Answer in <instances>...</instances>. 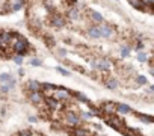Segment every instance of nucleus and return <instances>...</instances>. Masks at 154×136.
<instances>
[{
    "instance_id": "f257e3e1",
    "label": "nucleus",
    "mask_w": 154,
    "mask_h": 136,
    "mask_svg": "<svg viewBox=\"0 0 154 136\" xmlns=\"http://www.w3.org/2000/svg\"><path fill=\"white\" fill-rule=\"evenodd\" d=\"M91 65H92V68H95V70H103V71H109V70L112 68V63H110V61H109V59H106V58L95 59V61H92V62H91Z\"/></svg>"
},
{
    "instance_id": "f03ea898",
    "label": "nucleus",
    "mask_w": 154,
    "mask_h": 136,
    "mask_svg": "<svg viewBox=\"0 0 154 136\" xmlns=\"http://www.w3.org/2000/svg\"><path fill=\"white\" fill-rule=\"evenodd\" d=\"M12 47L15 50V53H18V56H21V54H24L27 51V49H29V44H27V41L23 38V36H20L14 44H12Z\"/></svg>"
},
{
    "instance_id": "7ed1b4c3",
    "label": "nucleus",
    "mask_w": 154,
    "mask_h": 136,
    "mask_svg": "<svg viewBox=\"0 0 154 136\" xmlns=\"http://www.w3.org/2000/svg\"><path fill=\"white\" fill-rule=\"evenodd\" d=\"M106 124L113 127L115 130H121V129H124V127H125L124 121L121 120V118H118V116H107L106 118Z\"/></svg>"
},
{
    "instance_id": "20e7f679",
    "label": "nucleus",
    "mask_w": 154,
    "mask_h": 136,
    "mask_svg": "<svg viewBox=\"0 0 154 136\" xmlns=\"http://www.w3.org/2000/svg\"><path fill=\"white\" fill-rule=\"evenodd\" d=\"M65 121H67L68 125H72V127H79L80 125V118L76 113H72V112L65 115Z\"/></svg>"
},
{
    "instance_id": "39448f33",
    "label": "nucleus",
    "mask_w": 154,
    "mask_h": 136,
    "mask_svg": "<svg viewBox=\"0 0 154 136\" xmlns=\"http://www.w3.org/2000/svg\"><path fill=\"white\" fill-rule=\"evenodd\" d=\"M98 32H100V38H110L112 33H113L112 27H110V26H107V24L98 26Z\"/></svg>"
},
{
    "instance_id": "423d86ee",
    "label": "nucleus",
    "mask_w": 154,
    "mask_h": 136,
    "mask_svg": "<svg viewBox=\"0 0 154 136\" xmlns=\"http://www.w3.org/2000/svg\"><path fill=\"white\" fill-rule=\"evenodd\" d=\"M53 98H56L58 101H60V100H63V101H67V100H70V92L65 89H56V91H53Z\"/></svg>"
},
{
    "instance_id": "0eeeda50",
    "label": "nucleus",
    "mask_w": 154,
    "mask_h": 136,
    "mask_svg": "<svg viewBox=\"0 0 154 136\" xmlns=\"http://www.w3.org/2000/svg\"><path fill=\"white\" fill-rule=\"evenodd\" d=\"M29 98H30V101H32L33 104H36V106H41V104L44 103V97H42V94H41V91H39V92H30Z\"/></svg>"
},
{
    "instance_id": "6e6552de",
    "label": "nucleus",
    "mask_w": 154,
    "mask_h": 136,
    "mask_svg": "<svg viewBox=\"0 0 154 136\" xmlns=\"http://www.w3.org/2000/svg\"><path fill=\"white\" fill-rule=\"evenodd\" d=\"M44 103L47 104L50 109H53V111H56V109L60 107V101H58V100L53 98V97H45L44 98Z\"/></svg>"
},
{
    "instance_id": "1a4fd4ad",
    "label": "nucleus",
    "mask_w": 154,
    "mask_h": 136,
    "mask_svg": "<svg viewBox=\"0 0 154 136\" xmlns=\"http://www.w3.org/2000/svg\"><path fill=\"white\" fill-rule=\"evenodd\" d=\"M70 133L71 136H92L88 129H82V127H74Z\"/></svg>"
},
{
    "instance_id": "9d476101",
    "label": "nucleus",
    "mask_w": 154,
    "mask_h": 136,
    "mask_svg": "<svg viewBox=\"0 0 154 136\" xmlns=\"http://www.w3.org/2000/svg\"><path fill=\"white\" fill-rule=\"evenodd\" d=\"M101 109H103V112H106V113L110 115V113L116 112V104H115V103H110V101H107V103H103Z\"/></svg>"
},
{
    "instance_id": "9b49d317",
    "label": "nucleus",
    "mask_w": 154,
    "mask_h": 136,
    "mask_svg": "<svg viewBox=\"0 0 154 136\" xmlns=\"http://www.w3.org/2000/svg\"><path fill=\"white\" fill-rule=\"evenodd\" d=\"M27 88H29L30 92H39L41 91V83H38L36 80H30L29 83H27Z\"/></svg>"
},
{
    "instance_id": "f8f14e48",
    "label": "nucleus",
    "mask_w": 154,
    "mask_h": 136,
    "mask_svg": "<svg viewBox=\"0 0 154 136\" xmlns=\"http://www.w3.org/2000/svg\"><path fill=\"white\" fill-rule=\"evenodd\" d=\"M88 35L91 38H100V32H98V26H91L88 29Z\"/></svg>"
},
{
    "instance_id": "ddd939ff",
    "label": "nucleus",
    "mask_w": 154,
    "mask_h": 136,
    "mask_svg": "<svg viewBox=\"0 0 154 136\" xmlns=\"http://www.w3.org/2000/svg\"><path fill=\"white\" fill-rule=\"evenodd\" d=\"M116 112H120V113H130L133 111H131V107L127 106V104H116Z\"/></svg>"
},
{
    "instance_id": "4468645a",
    "label": "nucleus",
    "mask_w": 154,
    "mask_h": 136,
    "mask_svg": "<svg viewBox=\"0 0 154 136\" xmlns=\"http://www.w3.org/2000/svg\"><path fill=\"white\" fill-rule=\"evenodd\" d=\"M68 15H70V18H72V20H79L80 12H79L77 8H71L70 11H68Z\"/></svg>"
},
{
    "instance_id": "2eb2a0df",
    "label": "nucleus",
    "mask_w": 154,
    "mask_h": 136,
    "mask_svg": "<svg viewBox=\"0 0 154 136\" xmlns=\"http://www.w3.org/2000/svg\"><path fill=\"white\" fill-rule=\"evenodd\" d=\"M104 83H106L107 88H110V89H116L118 88V80H115V79H107Z\"/></svg>"
},
{
    "instance_id": "dca6fc26",
    "label": "nucleus",
    "mask_w": 154,
    "mask_h": 136,
    "mask_svg": "<svg viewBox=\"0 0 154 136\" xmlns=\"http://www.w3.org/2000/svg\"><path fill=\"white\" fill-rule=\"evenodd\" d=\"M129 3L133 8H136V9H143L145 8V5L142 3V0H129Z\"/></svg>"
},
{
    "instance_id": "f3484780",
    "label": "nucleus",
    "mask_w": 154,
    "mask_h": 136,
    "mask_svg": "<svg viewBox=\"0 0 154 136\" xmlns=\"http://www.w3.org/2000/svg\"><path fill=\"white\" fill-rule=\"evenodd\" d=\"M63 24H65V21H63V18L62 17H54L53 18V26H56V27H63Z\"/></svg>"
},
{
    "instance_id": "a211bd4d",
    "label": "nucleus",
    "mask_w": 154,
    "mask_h": 136,
    "mask_svg": "<svg viewBox=\"0 0 154 136\" xmlns=\"http://www.w3.org/2000/svg\"><path fill=\"white\" fill-rule=\"evenodd\" d=\"M91 15H92V20L97 21V23H103V20H104L103 15L100 14V12H97V11H92V14H91Z\"/></svg>"
},
{
    "instance_id": "6ab92c4d",
    "label": "nucleus",
    "mask_w": 154,
    "mask_h": 136,
    "mask_svg": "<svg viewBox=\"0 0 154 136\" xmlns=\"http://www.w3.org/2000/svg\"><path fill=\"white\" fill-rule=\"evenodd\" d=\"M3 86H6L8 89L14 88V86H15V79H14V77H9L6 82H3Z\"/></svg>"
},
{
    "instance_id": "aec40b11",
    "label": "nucleus",
    "mask_w": 154,
    "mask_h": 136,
    "mask_svg": "<svg viewBox=\"0 0 154 136\" xmlns=\"http://www.w3.org/2000/svg\"><path fill=\"white\" fill-rule=\"evenodd\" d=\"M121 56H122V58L130 56V49L125 47V45H122V47H121Z\"/></svg>"
},
{
    "instance_id": "412c9836",
    "label": "nucleus",
    "mask_w": 154,
    "mask_h": 136,
    "mask_svg": "<svg viewBox=\"0 0 154 136\" xmlns=\"http://www.w3.org/2000/svg\"><path fill=\"white\" fill-rule=\"evenodd\" d=\"M138 61H139V62H147V61H148V56H147L143 51H139V53H138Z\"/></svg>"
},
{
    "instance_id": "4be33fe9",
    "label": "nucleus",
    "mask_w": 154,
    "mask_h": 136,
    "mask_svg": "<svg viewBox=\"0 0 154 136\" xmlns=\"http://www.w3.org/2000/svg\"><path fill=\"white\" fill-rule=\"evenodd\" d=\"M74 95H76V97H77V98L80 100V101H83V103H89V100H88V98H86V97H85L83 94H80V92H76Z\"/></svg>"
},
{
    "instance_id": "5701e85b",
    "label": "nucleus",
    "mask_w": 154,
    "mask_h": 136,
    "mask_svg": "<svg viewBox=\"0 0 154 136\" xmlns=\"http://www.w3.org/2000/svg\"><path fill=\"white\" fill-rule=\"evenodd\" d=\"M136 79H138V83L139 85H145V83H147V77H145V76H138Z\"/></svg>"
},
{
    "instance_id": "b1692460",
    "label": "nucleus",
    "mask_w": 154,
    "mask_h": 136,
    "mask_svg": "<svg viewBox=\"0 0 154 136\" xmlns=\"http://www.w3.org/2000/svg\"><path fill=\"white\" fill-rule=\"evenodd\" d=\"M9 77H11V76H9L8 73H3V74H0V82H2V83H3V82H6Z\"/></svg>"
},
{
    "instance_id": "393cba45",
    "label": "nucleus",
    "mask_w": 154,
    "mask_h": 136,
    "mask_svg": "<svg viewBox=\"0 0 154 136\" xmlns=\"http://www.w3.org/2000/svg\"><path fill=\"white\" fill-rule=\"evenodd\" d=\"M141 120H143L145 123H153V118H151L150 115H142V116H141Z\"/></svg>"
},
{
    "instance_id": "a878e982",
    "label": "nucleus",
    "mask_w": 154,
    "mask_h": 136,
    "mask_svg": "<svg viewBox=\"0 0 154 136\" xmlns=\"http://www.w3.org/2000/svg\"><path fill=\"white\" fill-rule=\"evenodd\" d=\"M41 63H42V62H41L39 59H32V61H30V65H33V67H39Z\"/></svg>"
},
{
    "instance_id": "bb28decb",
    "label": "nucleus",
    "mask_w": 154,
    "mask_h": 136,
    "mask_svg": "<svg viewBox=\"0 0 154 136\" xmlns=\"http://www.w3.org/2000/svg\"><path fill=\"white\" fill-rule=\"evenodd\" d=\"M18 136H32V132L30 130H24V132H20Z\"/></svg>"
},
{
    "instance_id": "cd10ccee",
    "label": "nucleus",
    "mask_w": 154,
    "mask_h": 136,
    "mask_svg": "<svg viewBox=\"0 0 154 136\" xmlns=\"http://www.w3.org/2000/svg\"><path fill=\"white\" fill-rule=\"evenodd\" d=\"M14 62L18 63V65H21V63H23V58H21V56H15V58H14Z\"/></svg>"
},
{
    "instance_id": "c85d7f7f",
    "label": "nucleus",
    "mask_w": 154,
    "mask_h": 136,
    "mask_svg": "<svg viewBox=\"0 0 154 136\" xmlns=\"http://www.w3.org/2000/svg\"><path fill=\"white\" fill-rule=\"evenodd\" d=\"M58 71L60 73V74H63V76H70V73H68V71H65L63 68H60V67H58Z\"/></svg>"
},
{
    "instance_id": "c756f323",
    "label": "nucleus",
    "mask_w": 154,
    "mask_h": 136,
    "mask_svg": "<svg viewBox=\"0 0 154 136\" xmlns=\"http://www.w3.org/2000/svg\"><path fill=\"white\" fill-rule=\"evenodd\" d=\"M82 116H83V118H91V116H94V115L91 113V112H82Z\"/></svg>"
},
{
    "instance_id": "7c9ffc66",
    "label": "nucleus",
    "mask_w": 154,
    "mask_h": 136,
    "mask_svg": "<svg viewBox=\"0 0 154 136\" xmlns=\"http://www.w3.org/2000/svg\"><path fill=\"white\" fill-rule=\"evenodd\" d=\"M141 49H143V42H138V45H136V50L141 51Z\"/></svg>"
},
{
    "instance_id": "2f4dec72",
    "label": "nucleus",
    "mask_w": 154,
    "mask_h": 136,
    "mask_svg": "<svg viewBox=\"0 0 154 136\" xmlns=\"http://www.w3.org/2000/svg\"><path fill=\"white\" fill-rule=\"evenodd\" d=\"M0 91H2V92H3V94H6V92H9V89H8L6 86H2V88H0Z\"/></svg>"
},
{
    "instance_id": "473e14b6",
    "label": "nucleus",
    "mask_w": 154,
    "mask_h": 136,
    "mask_svg": "<svg viewBox=\"0 0 154 136\" xmlns=\"http://www.w3.org/2000/svg\"><path fill=\"white\" fill-rule=\"evenodd\" d=\"M29 121H30V123H36V121H38V120H36V118H35V116H29Z\"/></svg>"
},
{
    "instance_id": "72a5a7b5",
    "label": "nucleus",
    "mask_w": 154,
    "mask_h": 136,
    "mask_svg": "<svg viewBox=\"0 0 154 136\" xmlns=\"http://www.w3.org/2000/svg\"><path fill=\"white\" fill-rule=\"evenodd\" d=\"M59 53L62 54V56H65V54H67V51H65V50H63V49H59Z\"/></svg>"
}]
</instances>
